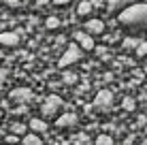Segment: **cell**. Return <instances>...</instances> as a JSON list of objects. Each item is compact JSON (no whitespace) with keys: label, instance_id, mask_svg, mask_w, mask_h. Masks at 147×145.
I'll return each instance as SVG.
<instances>
[{"label":"cell","instance_id":"obj_14","mask_svg":"<svg viewBox=\"0 0 147 145\" xmlns=\"http://www.w3.org/2000/svg\"><path fill=\"white\" fill-rule=\"evenodd\" d=\"M121 107H124V111H134L136 109V100L132 96H126L124 100H121Z\"/></svg>","mask_w":147,"mask_h":145},{"label":"cell","instance_id":"obj_30","mask_svg":"<svg viewBox=\"0 0 147 145\" xmlns=\"http://www.w3.org/2000/svg\"><path fill=\"white\" fill-rule=\"evenodd\" d=\"M145 134H147V124H145Z\"/></svg>","mask_w":147,"mask_h":145},{"label":"cell","instance_id":"obj_22","mask_svg":"<svg viewBox=\"0 0 147 145\" xmlns=\"http://www.w3.org/2000/svg\"><path fill=\"white\" fill-rule=\"evenodd\" d=\"M136 124L145 128V124H147V113H145V115H139V119H136Z\"/></svg>","mask_w":147,"mask_h":145},{"label":"cell","instance_id":"obj_20","mask_svg":"<svg viewBox=\"0 0 147 145\" xmlns=\"http://www.w3.org/2000/svg\"><path fill=\"white\" fill-rule=\"evenodd\" d=\"M75 81H77V75H75V73H66V75H64V83H68V86H73Z\"/></svg>","mask_w":147,"mask_h":145},{"label":"cell","instance_id":"obj_11","mask_svg":"<svg viewBox=\"0 0 147 145\" xmlns=\"http://www.w3.org/2000/svg\"><path fill=\"white\" fill-rule=\"evenodd\" d=\"M28 126H30V130H32V132H47V122H45V119H40V117H32V119H30V124H28Z\"/></svg>","mask_w":147,"mask_h":145},{"label":"cell","instance_id":"obj_10","mask_svg":"<svg viewBox=\"0 0 147 145\" xmlns=\"http://www.w3.org/2000/svg\"><path fill=\"white\" fill-rule=\"evenodd\" d=\"M134 2H136V0H107V9L111 13H117V11L130 7V4H134Z\"/></svg>","mask_w":147,"mask_h":145},{"label":"cell","instance_id":"obj_29","mask_svg":"<svg viewBox=\"0 0 147 145\" xmlns=\"http://www.w3.org/2000/svg\"><path fill=\"white\" fill-rule=\"evenodd\" d=\"M145 75H147V64H145Z\"/></svg>","mask_w":147,"mask_h":145},{"label":"cell","instance_id":"obj_13","mask_svg":"<svg viewBox=\"0 0 147 145\" xmlns=\"http://www.w3.org/2000/svg\"><path fill=\"white\" fill-rule=\"evenodd\" d=\"M22 145H43V141H40L38 132H30L22 137Z\"/></svg>","mask_w":147,"mask_h":145},{"label":"cell","instance_id":"obj_28","mask_svg":"<svg viewBox=\"0 0 147 145\" xmlns=\"http://www.w3.org/2000/svg\"><path fill=\"white\" fill-rule=\"evenodd\" d=\"M4 77H7V71H0V81H2Z\"/></svg>","mask_w":147,"mask_h":145},{"label":"cell","instance_id":"obj_12","mask_svg":"<svg viewBox=\"0 0 147 145\" xmlns=\"http://www.w3.org/2000/svg\"><path fill=\"white\" fill-rule=\"evenodd\" d=\"M92 11H94V7H92L90 0H81L77 4V15L79 17H88V15H92Z\"/></svg>","mask_w":147,"mask_h":145},{"label":"cell","instance_id":"obj_19","mask_svg":"<svg viewBox=\"0 0 147 145\" xmlns=\"http://www.w3.org/2000/svg\"><path fill=\"white\" fill-rule=\"evenodd\" d=\"M11 130H13L15 134H26V126H24V124H13Z\"/></svg>","mask_w":147,"mask_h":145},{"label":"cell","instance_id":"obj_26","mask_svg":"<svg viewBox=\"0 0 147 145\" xmlns=\"http://www.w3.org/2000/svg\"><path fill=\"white\" fill-rule=\"evenodd\" d=\"M73 2V0H53V4H58V7H64V4Z\"/></svg>","mask_w":147,"mask_h":145},{"label":"cell","instance_id":"obj_7","mask_svg":"<svg viewBox=\"0 0 147 145\" xmlns=\"http://www.w3.org/2000/svg\"><path fill=\"white\" fill-rule=\"evenodd\" d=\"M83 30L90 32L92 36H98V34L105 32V22L102 19H88V22L83 24Z\"/></svg>","mask_w":147,"mask_h":145},{"label":"cell","instance_id":"obj_31","mask_svg":"<svg viewBox=\"0 0 147 145\" xmlns=\"http://www.w3.org/2000/svg\"><path fill=\"white\" fill-rule=\"evenodd\" d=\"M22 2H30V0H22Z\"/></svg>","mask_w":147,"mask_h":145},{"label":"cell","instance_id":"obj_17","mask_svg":"<svg viewBox=\"0 0 147 145\" xmlns=\"http://www.w3.org/2000/svg\"><path fill=\"white\" fill-rule=\"evenodd\" d=\"M45 28H49V30L60 28V19L58 17H47V19H45Z\"/></svg>","mask_w":147,"mask_h":145},{"label":"cell","instance_id":"obj_18","mask_svg":"<svg viewBox=\"0 0 147 145\" xmlns=\"http://www.w3.org/2000/svg\"><path fill=\"white\" fill-rule=\"evenodd\" d=\"M139 43H141V41H136V38H130V36L124 38V47H126V49H136V45H139Z\"/></svg>","mask_w":147,"mask_h":145},{"label":"cell","instance_id":"obj_24","mask_svg":"<svg viewBox=\"0 0 147 145\" xmlns=\"http://www.w3.org/2000/svg\"><path fill=\"white\" fill-rule=\"evenodd\" d=\"M94 51L98 53V56H107V47H94Z\"/></svg>","mask_w":147,"mask_h":145},{"label":"cell","instance_id":"obj_8","mask_svg":"<svg viewBox=\"0 0 147 145\" xmlns=\"http://www.w3.org/2000/svg\"><path fill=\"white\" fill-rule=\"evenodd\" d=\"M0 45H4V47H17L19 34L17 32H0Z\"/></svg>","mask_w":147,"mask_h":145},{"label":"cell","instance_id":"obj_6","mask_svg":"<svg viewBox=\"0 0 147 145\" xmlns=\"http://www.w3.org/2000/svg\"><path fill=\"white\" fill-rule=\"evenodd\" d=\"M94 105L98 109H109L111 105H113V94H111L109 90H100V92L96 94V98H94Z\"/></svg>","mask_w":147,"mask_h":145},{"label":"cell","instance_id":"obj_2","mask_svg":"<svg viewBox=\"0 0 147 145\" xmlns=\"http://www.w3.org/2000/svg\"><path fill=\"white\" fill-rule=\"evenodd\" d=\"M81 58H83V49H81L77 43H73V45H68V49L62 53V56H60L58 66H60V68H66V66H70V64L79 62Z\"/></svg>","mask_w":147,"mask_h":145},{"label":"cell","instance_id":"obj_16","mask_svg":"<svg viewBox=\"0 0 147 145\" xmlns=\"http://www.w3.org/2000/svg\"><path fill=\"white\" fill-rule=\"evenodd\" d=\"M134 53H136V56H139V58H145V56H147V41H141L139 45H136Z\"/></svg>","mask_w":147,"mask_h":145},{"label":"cell","instance_id":"obj_1","mask_svg":"<svg viewBox=\"0 0 147 145\" xmlns=\"http://www.w3.org/2000/svg\"><path fill=\"white\" fill-rule=\"evenodd\" d=\"M117 22L126 28L147 30V4L145 2H134L130 7L121 9L117 13Z\"/></svg>","mask_w":147,"mask_h":145},{"label":"cell","instance_id":"obj_32","mask_svg":"<svg viewBox=\"0 0 147 145\" xmlns=\"http://www.w3.org/2000/svg\"><path fill=\"white\" fill-rule=\"evenodd\" d=\"M4 145H13V143H4Z\"/></svg>","mask_w":147,"mask_h":145},{"label":"cell","instance_id":"obj_5","mask_svg":"<svg viewBox=\"0 0 147 145\" xmlns=\"http://www.w3.org/2000/svg\"><path fill=\"white\" fill-rule=\"evenodd\" d=\"M32 98H34V94H32L30 88H15V90H11V100L19 103V105H26V103L32 100Z\"/></svg>","mask_w":147,"mask_h":145},{"label":"cell","instance_id":"obj_9","mask_svg":"<svg viewBox=\"0 0 147 145\" xmlns=\"http://www.w3.org/2000/svg\"><path fill=\"white\" fill-rule=\"evenodd\" d=\"M77 124V115L75 113H62L58 119H55V126L58 128H70Z\"/></svg>","mask_w":147,"mask_h":145},{"label":"cell","instance_id":"obj_21","mask_svg":"<svg viewBox=\"0 0 147 145\" xmlns=\"http://www.w3.org/2000/svg\"><path fill=\"white\" fill-rule=\"evenodd\" d=\"M2 4H7V7H19L22 4V0H0Z\"/></svg>","mask_w":147,"mask_h":145},{"label":"cell","instance_id":"obj_3","mask_svg":"<svg viewBox=\"0 0 147 145\" xmlns=\"http://www.w3.org/2000/svg\"><path fill=\"white\" fill-rule=\"evenodd\" d=\"M62 107H64L62 98L55 96V94H49V96L43 100V105H40V113H43V117H53V115H58V111Z\"/></svg>","mask_w":147,"mask_h":145},{"label":"cell","instance_id":"obj_4","mask_svg":"<svg viewBox=\"0 0 147 145\" xmlns=\"http://www.w3.org/2000/svg\"><path fill=\"white\" fill-rule=\"evenodd\" d=\"M73 38H75V43H77L83 51H92V49L96 47L94 45V36L90 32H85V30H77V32L73 34Z\"/></svg>","mask_w":147,"mask_h":145},{"label":"cell","instance_id":"obj_27","mask_svg":"<svg viewBox=\"0 0 147 145\" xmlns=\"http://www.w3.org/2000/svg\"><path fill=\"white\" fill-rule=\"evenodd\" d=\"M49 2H53V0H36L38 7H45V4H49Z\"/></svg>","mask_w":147,"mask_h":145},{"label":"cell","instance_id":"obj_33","mask_svg":"<svg viewBox=\"0 0 147 145\" xmlns=\"http://www.w3.org/2000/svg\"><path fill=\"white\" fill-rule=\"evenodd\" d=\"M145 113H147V111H145Z\"/></svg>","mask_w":147,"mask_h":145},{"label":"cell","instance_id":"obj_23","mask_svg":"<svg viewBox=\"0 0 147 145\" xmlns=\"http://www.w3.org/2000/svg\"><path fill=\"white\" fill-rule=\"evenodd\" d=\"M17 141H19V139H17V134H15V132H13V134H9V137H7V143H13V145H15Z\"/></svg>","mask_w":147,"mask_h":145},{"label":"cell","instance_id":"obj_15","mask_svg":"<svg viewBox=\"0 0 147 145\" xmlns=\"http://www.w3.org/2000/svg\"><path fill=\"white\" fill-rule=\"evenodd\" d=\"M94 145H113V137H109V134H98Z\"/></svg>","mask_w":147,"mask_h":145},{"label":"cell","instance_id":"obj_25","mask_svg":"<svg viewBox=\"0 0 147 145\" xmlns=\"http://www.w3.org/2000/svg\"><path fill=\"white\" fill-rule=\"evenodd\" d=\"M90 2H92L94 9H98V7H102V4H105V0H90Z\"/></svg>","mask_w":147,"mask_h":145}]
</instances>
